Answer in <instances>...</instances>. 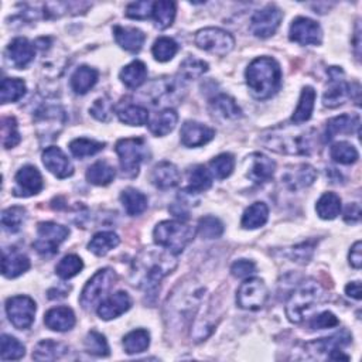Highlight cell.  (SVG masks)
<instances>
[{"label":"cell","instance_id":"1","mask_svg":"<svg viewBox=\"0 0 362 362\" xmlns=\"http://www.w3.org/2000/svg\"><path fill=\"white\" fill-rule=\"evenodd\" d=\"M177 261L170 251L147 249L139 254L132 266V282L146 293H154L160 282L176 269Z\"/></svg>","mask_w":362,"mask_h":362},{"label":"cell","instance_id":"2","mask_svg":"<svg viewBox=\"0 0 362 362\" xmlns=\"http://www.w3.org/2000/svg\"><path fill=\"white\" fill-rule=\"evenodd\" d=\"M263 145L276 153L309 156L314 150L315 130L302 129L299 125L278 128L263 136Z\"/></svg>","mask_w":362,"mask_h":362},{"label":"cell","instance_id":"3","mask_svg":"<svg viewBox=\"0 0 362 362\" xmlns=\"http://www.w3.org/2000/svg\"><path fill=\"white\" fill-rule=\"evenodd\" d=\"M246 84L256 99L274 97L282 84V70L276 60L259 57L246 68Z\"/></svg>","mask_w":362,"mask_h":362},{"label":"cell","instance_id":"4","mask_svg":"<svg viewBox=\"0 0 362 362\" xmlns=\"http://www.w3.org/2000/svg\"><path fill=\"white\" fill-rule=\"evenodd\" d=\"M194 235L195 231L193 226L181 221H163L157 224L153 232L154 242L174 255L183 252L186 246L194 239Z\"/></svg>","mask_w":362,"mask_h":362},{"label":"cell","instance_id":"5","mask_svg":"<svg viewBox=\"0 0 362 362\" xmlns=\"http://www.w3.org/2000/svg\"><path fill=\"white\" fill-rule=\"evenodd\" d=\"M324 296V290L320 283L314 280L303 282L296 290L291 293L289 302L286 304V315L287 319L299 324L303 322L304 314L314 307L319 302H322Z\"/></svg>","mask_w":362,"mask_h":362},{"label":"cell","instance_id":"6","mask_svg":"<svg viewBox=\"0 0 362 362\" xmlns=\"http://www.w3.org/2000/svg\"><path fill=\"white\" fill-rule=\"evenodd\" d=\"M115 150L119 156V163L123 176L129 178L138 176L141 165L147 156L146 142L142 138L121 139L117 143Z\"/></svg>","mask_w":362,"mask_h":362},{"label":"cell","instance_id":"7","mask_svg":"<svg viewBox=\"0 0 362 362\" xmlns=\"http://www.w3.org/2000/svg\"><path fill=\"white\" fill-rule=\"evenodd\" d=\"M117 282V274L112 269H101L88 280L81 293V306L84 310L94 309L101 299L106 296V293L113 287Z\"/></svg>","mask_w":362,"mask_h":362},{"label":"cell","instance_id":"8","mask_svg":"<svg viewBox=\"0 0 362 362\" xmlns=\"http://www.w3.org/2000/svg\"><path fill=\"white\" fill-rule=\"evenodd\" d=\"M194 41L198 49L219 57L230 54L235 47L234 36L218 27H207L197 32Z\"/></svg>","mask_w":362,"mask_h":362},{"label":"cell","instance_id":"9","mask_svg":"<svg viewBox=\"0 0 362 362\" xmlns=\"http://www.w3.org/2000/svg\"><path fill=\"white\" fill-rule=\"evenodd\" d=\"M70 235V230L56 222H41L37 228V239L33 243L40 255L50 256L58 252V246Z\"/></svg>","mask_w":362,"mask_h":362},{"label":"cell","instance_id":"10","mask_svg":"<svg viewBox=\"0 0 362 362\" xmlns=\"http://www.w3.org/2000/svg\"><path fill=\"white\" fill-rule=\"evenodd\" d=\"M269 298L267 287L262 279H246L237 291V303L243 310H259Z\"/></svg>","mask_w":362,"mask_h":362},{"label":"cell","instance_id":"11","mask_svg":"<svg viewBox=\"0 0 362 362\" xmlns=\"http://www.w3.org/2000/svg\"><path fill=\"white\" fill-rule=\"evenodd\" d=\"M36 302L29 296H14L6 302V313L17 330H27L34 323Z\"/></svg>","mask_w":362,"mask_h":362},{"label":"cell","instance_id":"12","mask_svg":"<svg viewBox=\"0 0 362 362\" xmlns=\"http://www.w3.org/2000/svg\"><path fill=\"white\" fill-rule=\"evenodd\" d=\"M282 10L274 5H269L255 12L251 19V32L259 38H267L276 33L282 23Z\"/></svg>","mask_w":362,"mask_h":362},{"label":"cell","instance_id":"13","mask_svg":"<svg viewBox=\"0 0 362 362\" xmlns=\"http://www.w3.org/2000/svg\"><path fill=\"white\" fill-rule=\"evenodd\" d=\"M328 74L331 78V86L323 95V105L333 109L339 105H344L350 98H352V85L344 81V73L341 68L331 67Z\"/></svg>","mask_w":362,"mask_h":362},{"label":"cell","instance_id":"14","mask_svg":"<svg viewBox=\"0 0 362 362\" xmlns=\"http://www.w3.org/2000/svg\"><path fill=\"white\" fill-rule=\"evenodd\" d=\"M351 339H352V337L347 331H343V333H338L333 337L315 339V341L306 344V348L314 354H328L330 359H335V361L346 359V361H348V357L344 355L341 350L351 343Z\"/></svg>","mask_w":362,"mask_h":362},{"label":"cell","instance_id":"15","mask_svg":"<svg viewBox=\"0 0 362 362\" xmlns=\"http://www.w3.org/2000/svg\"><path fill=\"white\" fill-rule=\"evenodd\" d=\"M289 38L300 45H319L322 44L323 32L317 21L307 17H298L291 23Z\"/></svg>","mask_w":362,"mask_h":362},{"label":"cell","instance_id":"16","mask_svg":"<svg viewBox=\"0 0 362 362\" xmlns=\"http://www.w3.org/2000/svg\"><path fill=\"white\" fill-rule=\"evenodd\" d=\"M16 189L13 191V194L16 197H32L38 194L43 187V177L40 174V171L34 167V166H25L21 167L16 177Z\"/></svg>","mask_w":362,"mask_h":362},{"label":"cell","instance_id":"17","mask_svg":"<svg viewBox=\"0 0 362 362\" xmlns=\"http://www.w3.org/2000/svg\"><path fill=\"white\" fill-rule=\"evenodd\" d=\"M215 136V130L200 122L189 121L181 128V143L187 147H200L211 142Z\"/></svg>","mask_w":362,"mask_h":362},{"label":"cell","instance_id":"18","mask_svg":"<svg viewBox=\"0 0 362 362\" xmlns=\"http://www.w3.org/2000/svg\"><path fill=\"white\" fill-rule=\"evenodd\" d=\"M43 163L57 178H67L74 174V166L60 147L51 146L43 152Z\"/></svg>","mask_w":362,"mask_h":362},{"label":"cell","instance_id":"19","mask_svg":"<svg viewBox=\"0 0 362 362\" xmlns=\"http://www.w3.org/2000/svg\"><path fill=\"white\" fill-rule=\"evenodd\" d=\"M6 56L14 68L23 70V68H26L34 60L36 49L27 38L17 37L9 44Z\"/></svg>","mask_w":362,"mask_h":362},{"label":"cell","instance_id":"20","mask_svg":"<svg viewBox=\"0 0 362 362\" xmlns=\"http://www.w3.org/2000/svg\"><path fill=\"white\" fill-rule=\"evenodd\" d=\"M132 306V299L126 291H117L112 296L106 298L98 306V315L102 320H113L126 313Z\"/></svg>","mask_w":362,"mask_h":362},{"label":"cell","instance_id":"21","mask_svg":"<svg viewBox=\"0 0 362 362\" xmlns=\"http://www.w3.org/2000/svg\"><path fill=\"white\" fill-rule=\"evenodd\" d=\"M150 180L154 187L160 189V190H170L176 186H178L181 174L177 169L176 165L170 162H162L154 166L152 170Z\"/></svg>","mask_w":362,"mask_h":362},{"label":"cell","instance_id":"22","mask_svg":"<svg viewBox=\"0 0 362 362\" xmlns=\"http://www.w3.org/2000/svg\"><path fill=\"white\" fill-rule=\"evenodd\" d=\"M317 177L315 170L310 165H299L291 167L282 176V181L290 190H300L311 186Z\"/></svg>","mask_w":362,"mask_h":362},{"label":"cell","instance_id":"23","mask_svg":"<svg viewBox=\"0 0 362 362\" xmlns=\"http://www.w3.org/2000/svg\"><path fill=\"white\" fill-rule=\"evenodd\" d=\"M44 324L53 331H70L75 326V314L70 307H54L45 313Z\"/></svg>","mask_w":362,"mask_h":362},{"label":"cell","instance_id":"24","mask_svg":"<svg viewBox=\"0 0 362 362\" xmlns=\"http://www.w3.org/2000/svg\"><path fill=\"white\" fill-rule=\"evenodd\" d=\"M30 269V259L16 249H5L2 259V274L8 279L19 278Z\"/></svg>","mask_w":362,"mask_h":362},{"label":"cell","instance_id":"25","mask_svg":"<svg viewBox=\"0 0 362 362\" xmlns=\"http://www.w3.org/2000/svg\"><path fill=\"white\" fill-rule=\"evenodd\" d=\"M276 170L275 162L265 154L255 153L252 154V166L249 169L248 177L256 184H265L274 178Z\"/></svg>","mask_w":362,"mask_h":362},{"label":"cell","instance_id":"26","mask_svg":"<svg viewBox=\"0 0 362 362\" xmlns=\"http://www.w3.org/2000/svg\"><path fill=\"white\" fill-rule=\"evenodd\" d=\"M113 36H115V40L121 47L130 53H139L146 40L145 33L134 27L117 26L115 29H113Z\"/></svg>","mask_w":362,"mask_h":362},{"label":"cell","instance_id":"27","mask_svg":"<svg viewBox=\"0 0 362 362\" xmlns=\"http://www.w3.org/2000/svg\"><path fill=\"white\" fill-rule=\"evenodd\" d=\"M117 115L122 123L129 126H143L149 121L147 109L139 105H134L128 99H123L117 106Z\"/></svg>","mask_w":362,"mask_h":362},{"label":"cell","instance_id":"28","mask_svg":"<svg viewBox=\"0 0 362 362\" xmlns=\"http://www.w3.org/2000/svg\"><path fill=\"white\" fill-rule=\"evenodd\" d=\"M359 117L358 115H341V117H337L333 118L327 122V130H326V141H331L334 139L337 134H341V133H354V132H359Z\"/></svg>","mask_w":362,"mask_h":362},{"label":"cell","instance_id":"29","mask_svg":"<svg viewBox=\"0 0 362 362\" xmlns=\"http://www.w3.org/2000/svg\"><path fill=\"white\" fill-rule=\"evenodd\" d=\"M98 77L99 74L95 68L82 65L77 68L75 73L71 77V88L75 94L84 95L95 86V84L98 82Z\"/></svg>","mask_w":362,"mask_h":362},{"label":"cell","instance_id":"30","mask_svg":"<svg viewBox=\"0 0 362 362\" xmlns=\"http://www.w3.org/2000/svg\"><path fill=\"white\" fill-rule=\"evenodd\" d=\"M211 110L214 115L221 117L224 119L235 121L242 118V110L235 102V99L225 94H221L211 101Z\"/></svg>","mask_w":362,"mask_h":362},{"label":"cell","instance_id":"31","mask_svg":"<svg viewBox=\"0 0 362 362\" xmlns=\"http://www.w3.org/2000/svg\"><path fill=\"white\" fill-rule=\"evenodd\" d=\"M121 201L130 217H138L147 210V197L136 189H126L121 194Z\"/></svg>","mask_w":362,"mask_h":362},{"label":"cell","instance_id":"32","mask_svg":"<svg viewBox=\"0 0 362 362\" xmlns=\"http://www.w3.org/2000/svg\"><path fill=\"white\" fill-rule=\"evenodd\" d=\"M267 218H269V208L266 204L255 202L243 213L241 225L245 230H258L266 224Z\"/></svg>","mask_w":362,"mask_h":362},{"label":"cell","instance_id":"33","mask_svg":"<svg viewBox=\"0 0 362 362\" xmlns=\"http://www.w3.org/2000/svg\"><path fill=\"white\" fill-rule=\"evenodd\" d=\"M119 77H121V81L128 88L136 89V88H139L141 85L145 84V81L147 78V68H146L145 62L136 60L123 68Z\"/></svg>","mask_w":362,"mask_h":362},{"label":"cell","instance_id":"34","mask_svg":"<svg viewBox=\"0 0 362 362\" xmlns=\"http://www.w3.org/2000/svg\"><path fill=\"white\" fill-rule=\"evenodd\" d=\"M177 122H178L177 112L169 108L157 113V115L150 121L149 129L154 136H166L174 130Z\"/></svg>","mask_w":362,"mask_h":362},{"label":"cell","instance_id":"35","mask_svg":"<svg viewBox=\"0 0 362 362\" xmlns=\"http://www.w3.org/2000/svg\"><path fill=\"white\" fill-rule=\"evenodd\" d=\"M119 242L121 239L115 232L104 231L94 235V238L88 243V249L97 256H105L112 249H115Z\"/></svg>","mask_w":362,"mask_h":362},{"label":"cell","instance_id":"36","mask_svg":"<svg viewBox=\"0 0 362 362\" xmlns=\"http://www.w3.org/2000/svg\"><path fill=\"white\" fill-rule=\"evenodd\" d=\"M314 102H315V90L311 86H306L302 90V95L299 99V105L294 110L291 121L296 125H302L307 122L311 118V113L314 109Z\"/></svg>","mask_w":362,"mask_h":362},{"label":"cell","instance_id":"37","mask_svg":"<svg viewBox=\"0 0 362 362\" xmlns=\"http://www.w3.org/2000/svg\"><path fill=\"white\" fill-rule=\"evenodd\" d=\"M68 350L70 348L62 343L53 341V339H44V341L38 343L34 348L33 358L36 361H56L62 358L68 352Z\"/></svg>","mask_w":362,"mask_h":362},{"label":"cell","instance_id":"38","mask_svg":"<svg viewBox=\"0 0 362 362\" xmlns=\"http://www.w3.org/2000/svg\"><path fill=\"white\" fill-rule=\"evenodd\" d=\"M315 211L322 219H334L341 213V198L334 193H326L317 201Z\"/></svg>","mask_w":362,"mask_h":362},{"label":"cell","instance_id":"39","mask_svg":"<svg viewBox=\"0 0 362 362\" xmlns=\"http://www.w3.org/2000/svg\"><path fill=\"white\" fill-rule=\"evenodd\" d=\"M150 346V334L147 330H133L123 338V348L129 355L145 352Z\"/></svg>","mask_w":362,"mask_h":362},{"label":"cell","instance_id":"40","mask_svg":"<svg viewBox=\"0 0 362 362\" xmlns=\"http://www.w3.org/2000/svg\"><path fill=\"white\" fill-rule=\"evenodd\" d=\"M26 94V84L20 78H5L0 85V101L2 104L17 102Z\"/></svg>","mask_w":362,"mask_h":362},{"label":"cell","instance_id":"41","mask_svg":"<svg viewBox=\"0 0 362 362\" xmlns=\"http://www.w3.org/2000/svg\"><path fill=\"white\" fill-rule=\"evenodd\" d=\"M152 16L158 29L165 30L170 27L176 19V3L170 0H160V2L153 3Z\"/></svg>","mask_w":362,"mask_h":362},{"label":"cell","instance_id":"42","mask_svg":"<svg viewBox=\"0 0 362 362\" xmlns=\"http://www.w3.org/2000/svg\"><path fill=\"white\" fill-rule=\"evenodd\" d=\"M113 178H115V169L106 162H97L86 171V180L95 186H108Z\"/></svg>","mask_w":362,"mask_h":362},{"label":"cell","instance_id":"43","mask_svg":"<svg viewBox=\"0 0 362 362\" xmlns=\"http://www.w3.org/2000/svg\"><path fill=\"white\" fill-rule=\"evenodd\" d=\"M211 186H213V176L210 170H207L204 166H197L190 171L187 191L193 194H198L202 191H207Z\"/></svg>","mask_w":362,"mask_h":362},{"label":"cell","instance_id":"44","mask_svg":"<svg viewBox=\"0 0 362 362\" xmlns=\"http://www.w3.org/2000/svg\"><path fill=\"white\" fill-rule=\"evenodd\" d=\"M26 348L17 338L3 334L0 338V357L3 361H16L25 357Z\"/></svg>","mask_w":362,"mask_h":362},{"label":"cell","instance_id":"45","mask_svg":"<svg viewBox=\"0 0 362 362\" xmlns=\"http://www.w3.org/2000/svg\"><path fill=\"white\" fill-rule=\"evenodd\" d=\"M177 51H178V44L170 37L157 38L152 49V53L158 62H167L173 60Z\"/></svg>","mask_w":362,"mask_h":362},{"label":"cell","instance_id":"46","mask_svg":"<svg viewBox=\"0 0 362 362\" xmlns=\"http://www.w3.org/2000/svg\"><path fill=\"white\" fill-rule=\"evenodd\" d=\"M234 167H235V158L230 153H222L210 162V170H211L210 173L218 180L230 177L234 171Z\"/></svg>","mask_w":362,"mask_h":362},{"label":"cell","instance_id":"47","mask_svg":"<svg viewBox=\"0 0 362 362\" xmlns=\"http://www.w3.org/2000/svg\"><path fill=\"white\" fill-rule=\"evenodd\" d=\"M330 154H331V158L334 162L339 163V165H352L358 160V150L347 143V142H337L331 146V150H330Z\"/></svg>","mask_w":362,"mask_h":362},{"label":"cell","instance_id":"48","mask_svg":"<svg viewBox=\"0 0 362 362\" xmlns=\"http://www.w3.org/2000/svg\"><path fill=\"white\" fill-rule=\"evenodd\" d=\"M85 351L90 355H95V357H108L109 355V346L106 338L98 333V331H89L85 337Z\"/></svg>","mask_w":362,"mask_h":362},{"label":"cell","instance_id":"49","mask_svg":"<svg viewBox=\"0 0 362 362\" xmlns=\"http://www.w3.org/2000/svg\"><path fill=\"white\" fill-rule=\"evenodd\" d=\"M26 210L23 207H10L8 210H5L2 213V225H3V230L8 231V232H17L20 228L23 222H25L26 219Z\"/></svg>","mask_w":362,"mask_h":362},{"label":"cell","instance_id":"50","mask_svg":"<svg viewBox=\"0 0 362 362\" xmlns=\"http://www.w3.org/2000/svg\"><path fill=\"white\" fill-rule=\"evenodd\" d=\"M84 269V262L77 255H68L60 261V263L56 267V274L61 279H71L77 276L80 272Z\"/></svg>","mask_w":362,"mask_h":362},{"label":"cell","instance_id":"51","mask_svg":"<svg viewBox=\"0 0 362 362\" xmlns=\"http://www.w3.org/2000/svg\"><path fill=\"white\" fill-rule=\"evenodd\" d=\"M104 147H105V143L97 142V141H90V139H85V138L75 139V141H73L70 143V150L77 158H84V157H88V156H94V154L99 153L101 150H104Z\"/></svg>","mask_w":362,"mask_h":362},{"label":"cell","instance_id":"52","mask_svg":"<svg viewBox=\"0 0 362 362\" xmlns=\"http://www.w3.org/2000/svg\"><path fill=\"white\" fill-rule=\"evenodd\" d=\"M208 71V64L202 60H198L195 57L186 58L180 65V74L187 80H195L200 78Z\"/></svg>","mask_w":362,"mask_h":362},{"label":"cell","instance_id":"53","mask_svg":"<svg viewBox=\"0 0 362 362\" xmlns=\"http://www.w3.org/2000/svg\"><path fill=\"white\" fill-rule=\"evenodd\" d=\"M198 232L206 239H217L224 234V224L215 217H204L198 221Z\"/></svg>","mask_w":362,"mask_h":362},{"label":"cell","instance_id":"54","mask_svg":"<svg viewBox=\"0 0 362 362\" xmlns=\"http://www.w3.org/2000/svg\"><path fill=\"white\" fill-rule=\"evenodd\" d=\"M21 138L19 133L17 121L13 117L2 119V143L5 149H13L20 143Z\"/></svg>","mask_w":362,"mask_h":362},{"label":"cell","instance_id":"55","mask_svg":"<svg viewBox=\"0 0 362 362\" xmlns=\"http://www.w3.org/2000/svg\"><path fill=\"white\" fill-rule=\"evenodd\" d=\"M89 112L95 119H98L101 122H108L112 117L113 106H112L110 99L108 97H104V98H99L94 102V105L90 106Z\"/></svg>","mask_w":362,"mask_h":362},{"label":"cell","instance_id":"56","mask_svg":"<svg viewBox=\"0 0 362 362\" xmlns=\"http://www.w3.org/2000/svg\"><path fill=\"white\" fill-rule=\"evenodd\" d=\"M152 12H153V3L147 2V0H143V2H133L126 8V16L129 19L143 20L152 16Z\"/></svg>","mask_w":362,"mask_h":362},{"label":"cell","instance_id":"57","mask_svg":"<svg viewBox=\"0 0 362 362\" xmlns=\"http://www.w3.org/2000/svg\"><path fill=\"white\" fill-rule=\"evenodd\" d=\"M339 324L337 317L330 313V311H324L319 315H315L314 319L310 322V328L313 330H324V328H333L337 327Z\"/></svg>","mask_w":362,"mask_h":362},{"label":"cell","instance_id":"58","mask_svg":"<svg viewBox=\"0 0 362 362\" xmlns=\"http://www.w3.org/2000/svg\"><path fill=\"white\" fill-rule=\"evenodd\" d=\"M255 270H256V265L252 261H248V259L237 261L231 266V274H232V276L234 278H238V279L249 278L252 274H255Z\"/></svg>","mask_w":362,"mask_h":362},{"label":"cell","instance_id":"59","mask_svg":"<svg viewBox=\"0 0 362 362\" xmlns=\"http://www.w3.org/2000/svg\"><path fill=\"white\" fill-rule=\"evenodd\" d=\"M359 219H361V207H359V204H357V202L350 204V206L346 210V213H344V221L348 222V224H355Z\"/></svg>","mask_w":362,"mask_h":362},{"label":"cell","instance_id":"60","mask_svg":"<svg viewBox=\"0 0 362 362\" xmlns=\"http://www.w3.org/2000/svg\"><path fill=\"white\" fill-rule=\"evenodd\" d=\"M361 241H357L350 251V263L352 267L359 269L362 265V255H361Z\"/></svg>","mask_w":362,"mask_h":362},{"label":"cell","instance_id":"61","mask_svg":"<svg viewBox=\"0 0 362 362\" xmlns=\"http://www.w3.org/2000/svg\"><path fill=\"white\" fill-rule=\"evenodd\" d=\"M346 293H347V296H350V298L355 299V300H361V283L359 282H352L350 285H347Z\"/></svg>","mask_w":362,"mask_h":362}]
</instances>
